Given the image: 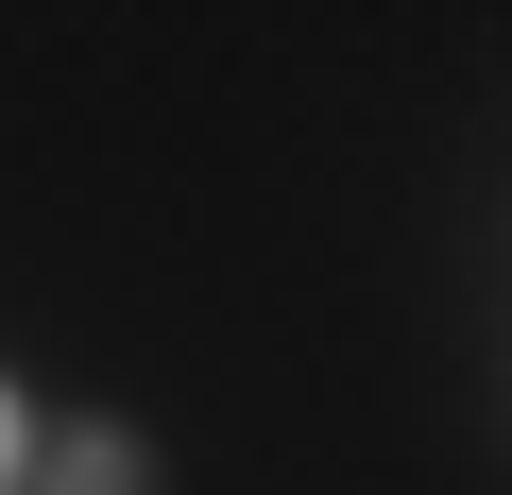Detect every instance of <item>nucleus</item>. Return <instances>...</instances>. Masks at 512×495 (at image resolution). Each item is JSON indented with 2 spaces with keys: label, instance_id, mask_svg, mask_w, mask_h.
<instances>
[{
  "label": "nucleus",
  "instance_id": "nucleus-1",
  "mask_svg": "<svg viewBox=\"0 0 512 495\" xmlns=\"http://www.w3.org/2000/svg\"><path fill=\"white\" fill-rule=\"evenodd\" d=\"M35 495H154V444H137V427H69V444L35 461Z\"/></svg>",
  "mask_w": 512,
  "mask_h": 495
},
{
  "label": "nucleus",
  "instance_id": "nucleus-2",
  "mask_svg": "<svg viewBox=\"0 0 512 495\" xmlns=\"http://www.w3.org/2000/svg\"><path fill=\"white\" fill-rule=\"evenodd\" d=\"M0 495H18V393H0Z\"/></svg>",
  "mask_w": 512,
  "mask_h": 495
}]
</instances>
